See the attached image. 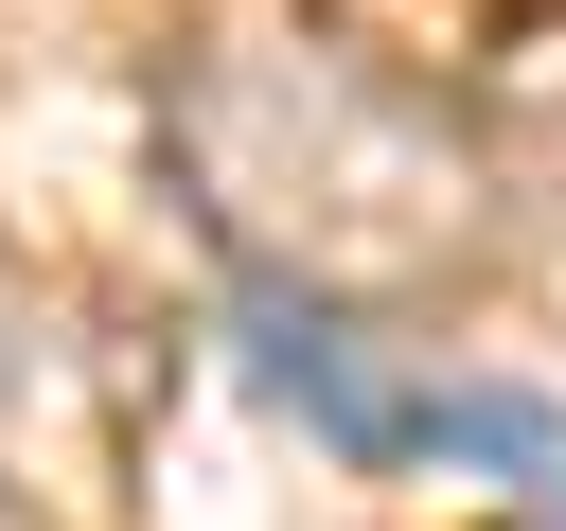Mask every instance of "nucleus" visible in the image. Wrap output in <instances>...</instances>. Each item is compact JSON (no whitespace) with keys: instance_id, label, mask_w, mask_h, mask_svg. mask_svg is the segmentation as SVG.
I'll list each match as a JSON object with an SVG mask.
<instances>
[{"instance_id":"f257e3e1","label":"nucleus","mask_w":566,"mask_h":531,"mask_svg":"<svg viewBox=\"0 0 566 531\" xmlns=\"http://www.w3.org/2000/svg\"><path fill=\"white\" fill-rule=\"evenodd\" d=\"M159 159H177V195L212 212V248L248 283H301V301H354V319H389V301H424V283H460L495 248L478 142L407 71L318 53V35H212V53H177Z\"/></svg>"},{"instance_id":"f03ea898","label":"nucleus","mask_w":566,"mask_h":531,"mask_svg":"<svg viewBox=\"0 0 566 531\" xmlns=\"http://www.w3.org/2000/svg\"><path fill=\"white\" fill-rule=\"evenodd\" d=\"M248 372L336 442V460H478V478H531L566 513V407L531 389H478V372H424L389 319L354 301H301V283H248Z\"/></svg>"},{"instance_id":"7ed1b4c3","label":"nucleus","mask_w":566,"mask_h":531,"mask_svg":"<svg viewBox=\"0 0 566 531\" xmlns=\"http://www.w3.org/2000/svg\"><path fill=\"white\" fill-rule=\"evenodd\" d=\"M35 389H53V301H35V266L0 248V425H18Z\"/></svg>"},{"instance_id":"20e7f679","label":"nucleus","mask_w":566,"mask_h":531,"mask_svg":"<svg viewBox=\"0 0 566 531\" xmlns=\"http://www.w3.org/2000/svg\"><path fill=\"white\" fill-rule=\"evenodd\" d=\"M0 531H35V496H18V478H0Z\"/></svg>"}]
</instances>
